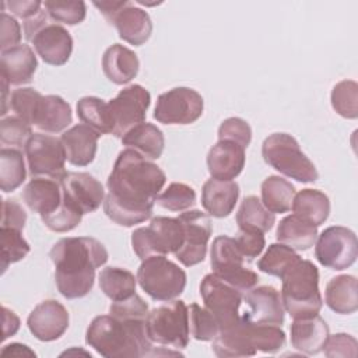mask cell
Instances as JSON below:
<instances>
[{"label":"cell","mask_w":358,"mask_h":358,"mask_svg":"<svg viewBox=\"0 0 358 358\" xmlns=\"http://www.w3.org/2000/svg\"><path fill=\"white\" fill-rule=\"evenodd\" d=\"M166 182L165 172L131 148L119 152L108 176L103 211L122 227H133L152 215L157 196Z\"/></svg>","instance_id":"6da1fadb"},{"label":"cell","mask_w":358,"mask_h":358,"mask_svg":"<svg viewBox=\"0 0 358 358\" xmlns=\"http://www.w3.org/2000/svg\"><path fill=\"white\" fill-rule=\"evenodd\" d=\"M49 257L55 264V281L67 299H78L94 287L95 270L108 262L106 248L91 236H70L57 241Z\"/></svg>","instance_id":"7a4b0ae2"},{"label":"cell","mask_w":358,"mask_h":358,"mask_svg":"<svg viewBox=\"0 0 358 358\" xmlns=\"http://www.w3.org/2000/svg\"><path fill=\"white\" fill-rule=\"evenodd\" d=\"M85 341L106 358H140L152 355V343L145 331V320H120L112 315L92 319Z\"/></svg>","instance_id":"3957f363"},{"label":"cell","mask_w":358,"mask_h":358,"mask_svg":"<svg viewBox=\"0 0 358 358\" xmlns=\"http://www.w3.org/2000/svg\"><path fill=\"white\" fill-rule=\"evenodd\" d=\"M285 344V333L280 326L260 324L243 315L234 326L221 330L213 340L217 357H252L257 351L274 354Z\"/></svg>","instance_id":"277c9868"},{"label":"cell","mask_w":358,"mask_h":358,"mask_svg":"<svg viewBox=\"0 0 358 358\" xmlns=\"http://www.w3.org/2000/svg\"><path fill=\"white\" fill-rule=\"evenodd\" d=\"M281 280L282 306L292 319L319 315L323 305L319 291V271L310 260L299 259Z\"/></svg>","instance_id":"5b68a950"},{"label":"cell","mask_w":358,"mask_h":358,"mask_svg":"<svg viewBox=\"0 0 358 358\" xmlns=\"http://www.w3.org/2000/svg\"><path fill=\"white\" fill-rule=\"evenodd\" d=\"M262 157L280 173L302 183L319 179L315 164L302 152L299 143L288 133H273L262 144Z\"/></svg>","instance_id":"8992f818"},{"label":"cell","mask_w":358,"mask_h":358,"mask_svg":"<svg viewBox=\"0 0 358 358\" xmlns=\"http://www.w3.org/2000/svg\"><path fill=\"white\" fill-rule=\"evenodd\" d=\"M145 331L151 343L183 350L189 344V310L180 299L166 301L145 317Z\"/></svg>","instance_id":"52a82bcc"},{"label":"cell","mask_w":358,"mask_h":358,"mask_svg":"<svg viewBox=\"0 0 358 358\" xmlns=\"http://www.w3.org/2000/svg\"><path fill=\"white\" fill-rule=\"evenodd\" d=\"M186 273L165 256H152L140 264L137 281L143 291L155 301L176 299L186 287Z\"/></svg>","instance_id":"ba28073f"},{"label":"cell","mask_w":358,"mask_h":358,"mask_svg":"<svg viewBox=\"0 0 358 358\" xmlns=\"http://www.w3.org/2000/svg\"><path fill=\"white\" fill-rule=\"evenodd\" d=\"M183 243V227L179 218L158 215L151 220L148 227H141L131 234L134 253L145 260L152 256L173 253Z\"/></svg>","instance_id":"9c48e42d"},{"label":"cell","mask_w":358,"mask_h":358,"mask_svg":"<svg viewBox=\"0 0 358 358\" xmlns=\"http://www.w3.org/2000/svg\"><path fill=\"white\" fill-rule=\"evenodd\" d=\"M210 256L213 274L242 294L257 285L259 275L245 267V259L236 248L234 238L227 235L217 236L213 241Z\"/></svg>","instance_id":"30bf717a"},{"label":"cell","mask_w":358,"mask_h":358,"mask_svg":"<svg viewBox=\"0 0 358 358\" xmlns=\"http://www.w3.org/2000/svg\"><path fill=\"white\" fill-rule=\"evenodd\" d=\"M317 262L330 270H345L358 257L357 235L347 227L333 225L326 228L315 242Z\"/></svg>","instance_id":"8fae6325"},{"label":"cell","mask_w":358,"mask_h":358,"mask_svg":"<svg viewBox=\"0 0 358 358\" xmlns=\"http://www.w3.org/2000/svg\"><path fill=\"white\" fill-rule=\"evenodd\" d=\"M150 102V92L140 84H131L120 90L108 102L112 134L122 138L133 127L144 123Z\"/></svg>","instance_id":"7c38bea8"},{"label":"cell","mask_w":358,"mask_h":358,"mask_svg":"<svg viewBox=\"0 0 358 358\" xmlns=\"http://www.w3.org/2000/svg\"><path fill=\"white\" fill-rule=\"evenodd\" d=\"M200 295L204 308L215 317L220 331L234 326L241 319L239 306L243 299L242 292L215 274H207L201 280Z\"/></svg>","instance_id":"4fadbf2b"},{"label":"cell","mask_w":358,"mask_h":358,"mask_svg":"<svg viewBox=\"0 0 358 358\" xmlns=\"http://www.w3.org/2000/svg\"><path fill=\"white\" fill-rule=\"evenodd\" d=\"M204 110L203 96L193 88L175 87L157 99L154 119L162 124L194 123Z\"/></svg>","instance_id":"5bb4252c"},{"label":"cell","mask_w":358,"mask_h":358,"mask_svg":"<svg viewBox=\"0 0 358 358\" xmlns=\"http://www.w3.org/2000/svg\"><path fill=\"white\" fill-rule=\"evenodd\" d=\"M25 157L32 178L43 176L62 180L66 175V152L62 140L55 136L35 133L25 145Z\"/></svg>","instance_id":"9a60e30c"},{"label":"cell","mask_w":358,"mask_h":358,"mask_svg":"<svg viewBox=\"0 0 358 358\" xmlns=\"http://www.w3.org/2000/svg\"><path fill=\"white\" fill-rule=\"evenodd\" d=\"M183 227V243L175 252L176 259L186 267L201 263L207 255L213 232L208 215L200 210H186L178 215Z\"/></svg>","instance_id":"2e32d148"},{"label":"cell","mask_w":358,"mask_h":358,"mask_svg":"<svg viewBox=\"0 0 358 358\" xmlns=\"http://www.w3.org/2000/svg\"><path fill=\"white\" fill-rule=\"evenodd\" d=\"M60 183L63 199L83 215L98 210L105 200L102 183L88 172H66Z\"/></svg>","instance_id":"e0dca14e"},{"label":"cell","mask_w":358,"mask_h":358,"mask_svg":"<svg viewBox=\"0 0 358 358\" xmlns=\"http://www.w3.org/2000/svg\"><path fill=\"white\" fill-rule=\"evenodd\" d=\"M70 316L67 309L56 299H46L38 303L27 319L29 331L41 341L60 338L69 327Z\"/></svg>","instance_id":"ac0fdd59"},{"label":"cell","mask_w":358,"mask_h":358,"mask_svg":"<svg viewBox=\"0 0 358 358\" xmlns=\"http://www.w3.org/2000/svg\"><path fill=\"white\" fill-rule=\"evenodd\" d=\"M245 302L250 310L245 312L243 316L260 324L282 326L284 323V306L280 292L271 285H260L249 289L245 296Z\"/></svg>","instance_id":"d6986e66"},{"label":"cell","mask_w":358,"mask_h":358,"mask_svg":"<svg viewBox=\"0 0 358 358\" xmlns=\"http://www.w3.org/2000/svg\"><path fill=\"white\" fill-rule=\"evenodd\" d=\"M31 42L38 56L52 66H63L73 52V38L59 24H46L34 35Z\"/></svg>","instance_id":"ffe728a7"},{"label":"cell","mask_w":358,"mask_h":358,"mask_svg":"<svg viewBox=\"0 0 358 358\" xmlns=\"http://www.w3.org/2000/svg\"><path fill=\"white\" fill-rule=\"evenodd\" d=\"M245 150L231 140H218L207 154V168L214 179L232 180L245 166Z\"/></svg>","instance_id":"44dd1931"},{"label":"cell","mask_w":358,"mask_h":358,"mask_svg":"<svg viewBox=\"0 0 358 358\" xmlns=\"http://www.w3.org/2000/svg\"><path fill=\"white\" fill-rule=\"evenodd\" d=\"M99 136L98 131L84 123L66 130L60 137L66 159L74 166L90 165L95 158Z\"/></svg>","instance_id":"7402d4cb"},{"label":"cell","mask_w":358,"mask_h":358,"mask_svg":"<svg viewBox=\"0 0 358 358\" xmlns=\"http://www.w3.org/2000/svg\"><path fill=\"white\" fill-rule=\"evenodd\" d=\"M22 199L28 208L41 217L52 214L63 201L62 183L52 178H32L22 192Z\"/></svg>","instance_id":"603a6c76"},{"label":"cell","mask_w":358,"mask_h":358,"mask_svg":"<svg viewBox=\"0 0 358 358\" xmlns=\"http://www.w3.org/2000/svg\"><path fill=\"white\" fill-rule=\"evenodd\" d=\"M36 56L31 46L25 43H20L11 49L1 52V77L7 80L10 85H21L31 83L36 71Z\"/></svg>","instance_id":"cb8c5ba5"},{"label":"cell","mask_w":358,"mask_h":358,"mask_svg":"<svg viewBox=\"0 0 358 358\" xmlns=\"http://www.w3.org/2000/svg\"><path fill=\"white\" fill-rule=\"evenodd\" d=\"M329 334V326L319 315L294 319L291 324L292 347L308 355L323 351Z\"/></svg>","instance_id":"d4e9b609"},{"label":"cell","mask_w":358,"mask_h":358,"mask_svg":"<svg viewBox=\"0 0 358 358\" xmlns=\"http://www.w3.org/2000/svg\"><path fill=\"white\" fill-rule=\"evenodd\" d=\"M238 197L239 185L234 180L211 178L206 180L201 189V204L204 210L215 218L228 217L234 211Z\"/></svg>","instance_id":"484cf974"},{"label":"cell","mask_w":358,"mask_h":358,"mask_svg":"<svg viewBox=\"0 0 358 358\" xmlns=\"http://www.w3.org/2000/svg\"><path fill=\"white\" fill-rule=\"evenodd\" d=\"M110 25L116 27L120 39L134 46L145 43L152 34L150 15L130 1L116 14Z\"/></svg>","instance_id":"4316f807"},{"label":"cell","mask_w":358,"mask_h":358,"mask_svg":"<svg viewBox=\"0 0 358 358\" xmlns=\"http://www.w3.org/2000/svg\"><path fill=\"white\" fill-rule=\"evenodd\" d=\"M73 122L71 108L59 95H42L38 102L32 124L45 133H59Z\"/></svg>","instance_id":"83f0119b"},{"label":"cell","mask_w":358,"mask_h":358,"mask_svg":"<svg viewBox=\"0 0 358 358\" xmlns=\"http://www.w3.org/2000/svg\"><path fill=\"white\" fill-rule=\"evenodd\" d=\"M138 67L137 55L120 43L109 46L102 56L103 74L109 81L117 85L130 83L137 76Z\"/></svg>","instance_id":"f1b7e54d"},{"label":"cell","mask_w":358,"mask_h":358,"mask_svg":"<svg viewBox=\"0 0 358 358\" xmlns=\"http://www.w3.org/2000/svg\"><path fill=\"white\" fill-rule=\"evenodd\" d=\"M326 305L338 315H351L358 309L357 278L350 274L333 277L324 291Z\"/></svg>","instance_id":"f546056e"},{"label":"cell","mask_w":358,"mask_h":358,"mask_svg":"<svg viewBox=\"0 0 358 358\" xmlns=\"http://www.w3.org/2000/svg\"><path fill=\"white\" fill-rule=\"evenodd\" d=\"M123 145L131 148L145 159H158L165 147L164 133L152 123H141L122 137Z\"/></svg>","instance_id":"4dcf8cb0"},{"label":"cell","mask_w":358,"mask_h":358,"mask_svg":"<svg viewBox=\"0 0 358 358\" xmlns=\"http://www.w3.org/2000/svg\"><path fill=\"white\" fill-rule=\"evenodd\" d=\"M275 236L280 243L294 250H308L315 246L317 239V227L295 214H291L280 221Z\"/></svg>","instance_id":"1f68e13d"},{"label":"cell","mask_w":358,"mask_h":358,"mask_svg":"<svg viewBox=\"0 0 358 358\" xmlns=\"http://www.w3.org/2000/svg\"><path fill=\"white\" fill-rule=\"evenodd\" d=\"M291 208L295 215L315 227H319L329 218L330 200L317 189H302L295 193Z\"/></svg>","instance_id":"d6a6232c"},{"label":"cell","mask_w":358,"mask_h":358,"mask_svg":"<svg viewBox=\"0 0 358 358\" xmlns=\"http://www.w3.org/2000/svg\"><path fill=\"white\" fill-rule=\"evenodd\" d=\"M275 222V214L268 211L257 196H246L236 213V224L242 231L267 232Z\"/></svg>","instance_id":"836d02e7"},{"label":"cell","mask_w":358,"mask_h":358,"mask_svg":"<svg viewBox=\"0 0 358 358\" xmlns=\"http://www.w3.org/2000/svg\"><path fill=\"white\" fill-rule=\"evenodd\" d=\"M262 203L273 214H282L291 210L292 200L295 196V187L287 179L270 175L260 186Z\"/></svg>","instance_id":"e575fe53"},{"label":"cell","mask_w":358,"mask_h":358,"mask_svg":"<svg viewBox=\"0 0 358 358\" xmlns=\"http://www.w3.org/2000/svg\"><path fill=\"white\" fill-rule=\"evenodd\" d=\"M137 277L126 268L105 267L99 274V288L110 301H120L136 294Z\"/></svg>","instance_id":"d590c367"},{"label":"cell","mask_w":358,"mask_h":358,"mask_svg":"<svg viewBox=\"0 0 358 358\" xmlns=\"http://www.w3.org/2000/svg\"><path fill=\"white\" fill-rule=\"evenodd\" d=\"M27 176L22 152L18 148L0 150V187L4 193L18 189Z\"/></svg>","instance_id":"8d00e7d4"},{"label":"cell","mask_w":358,"mask_h":358,"mask_svg":"<svg viewBox=\"0 0 358 358\" xmlns=\"http://www.w3.org/2000/svg\"><path fill=\"white\" fill-rule=\"evenodd\" d=\"M78 119L99 134H112L108 103L98 96H83L77 102Z\"/></svg>","instance_id":"74e56055"},{"label":"cell","mask_w":358,"mask_h":358,"mask_svg":"<svg viewBox=\"0 0 358 358\" xmlns=\"http://www.w3.org/2000/svg\"><path fill=\"white\" fill-rule=\"evenodd\" d=\"M299 259V255L295 253L294 249L282 243H271L266 253L259 260L257 267L260 271L268 275L281 278L285 274V271Z\"/></svg>","instance_id":"f35d334b"},{"label":"cell","mask_w":358,"mask_h":358,"mask_svg":"<svg viewBox=\"0 0 358 358\" xmlns=\"http://www.w3.org/2000/svg\"><path fill=\"white\" fill-rule=\"evenodd\" d=\"M331 106L345 119L358 116V84L354 80H343L331 90Z\"/></svg>","instance_id":"ab89813d"},{"label":"cell","mask_w":358,"mask_h":358,"mask_svg":"<svg viewBox=\"0 0 358 358\" xmlns=\"http://www.w3.org/2000/svg\"><path fill=\"white\" fill-rule=\"evenodd\" d=\"M43 8L53 21L67 25L83 22L87 14V7L83 0H46Z\"/></svg>","instance_id":"60d3db41"},{"label":"cell","mask_w":358,"mask_h":358,"mask_svg":"<svg viewBox=\"0 0 358 358\" xmlns=\"http://www.w3.org/2000/svg\"><path fill=\"white\" fill-rule=\"evenodd\" d=\"M155 203L169 211H186L196 203V192L186 183L172 182L157 196Z\"/></svg>","instance_id":"b9f144b4"},{"label":"cell","mask_w":358,"mask_h":358,"mask_svg":"<svg viewBox=\"0 0 358 358\" xmlns=\"http://www.w3.org/2000/svg\"><path fill=\"white\" fill-rule=\"evenodd\" d=\"M1 238V268L3 273L11 263L22 260L31 250L29 243L21 235V231L14 228H0Z\"/></svg>","instance_id":"7bdbcfd3"},{"label":"cell","mask_w":358,"mask_h":358,"mask_svg":"<svg viewBox=\"0 0 358 358\" xmlns=\"http://www.w3.org/2000/svg\"><path fill=\"white\" fill-rule=\"evenodd\" d=\"M189 310V330L193 338L199 341H211L220 333L218 323L215 317L197 303L187 306Z\"/></svg>","instance_id":"ee69618b"},{"label":"cell","mask_w":358,"mask_h":358,"mask_svg":"<svg viewBox=\"0 0 358 358\" xmlns=\"http://www.w3.org/2000/svg\"><path fill=\"white\" fill-rule=\"evenodd\" d=\"M31 124L17 116L3 117L0 122V141L3 145L11 148H25L28 140L32 137Z\"/></svg>","instance_id":"f6af8a7d"},{"label":"cell","mask_w":358,"mask_h":358,"mask_svg":"<svg viewBox=\"0 0 358 358\" xmlns=\"http://www.w3.org/2000/svg\"><path fill=\"white\" fill-rule=\"evenodd\" d=\"M42 94L35 88H17L10 94V108L17 117L32 126V119Z\"/></svg>","instance_id":"bcb514c9"},{"label":"cell","mask_w":358,"mask_h":358,"mask_svg":"<svg viewBox=\"0 0 358 358\" xmlns=\"http://www.w3.org/2000/svg\"><path fill=\"white\" fill-rule=\"evenodd\" d=\"M81 218L83 214L64 199L56 211L41 217L45 227L53 232H69L81 222Z\"/></svg>","instance_id":"7dc6e473"},{"label":"cell","mask_w":358,"mask_h":358,"mask_svg":"<svg viewBox=\"0 0 358 358\" xmlns=\"http://www.w3.org/2000/svg\"><path fill=\"white\" fill-rule=\"evenodd\" d=\"M109 315L120 320H145L148 315L147 302L137 294L120 301H113L109 306Z\"/></svg>","instance_id":"c3c4849f"},{"label":"cell","mask_w":358,"mask_h":358,"mask_svg":"<svg viewBox=\"0 0 358 358\" xmlns=\"http://www.w3.org/2000/svg\"><path fill=\"white\" fill-rule=\"evenodd\" d=\"M218 140H231L248 148L252 140V129L241 117H228L218 127Z\"/></svg>","instance_id":"681fc988"},{"label":"cell","mask_w":358,"mask_h":358,"mask_svg":"<svg viewBox=\"0 0 358 358\" xmlns=\"http://www.w3.org/2000/svg\"><path fill=\"white\" fill-rule=\"evenodd\" d=\"M234 241L241 255L243 256L245 262H253L263 252L266 246L264 235L262 232H255V231L239 229Z\"/></svg>","instance_id":"f907efd6"},{"label":"cell","mask_w":358,"mask_h":358,"mask_svg":"<svg viewBox=\"0 0 358 358\" xmlns=\"http://www.w3.org/2000/svg\"><path fill=\"white\" fill-rule=\"evenodd\" d=\"M357 347H358V343L355 337L347 333H336L333 336L329 334L323 350H324V355L329 358H337V357L355 358Z\"/></svg>","instance_id":"816d5d0a"},{"label":"cell","mask_w":358,"mask_h":358,"mask_svg":"<svg viewBox=\"0 0 358 358\" xmlns=\"http://www.w3.org/2000/svg\"><path fill=\"white\" fill-rule=\"evenodd\" d=\"M27 222V213L25 210L11 199L3 200L1 204V227L14 228L22 231Z\"/></svg>","instance_id":"f5cc1de1"},{"label":"cell","mask_w":358,"mask_h":358,"mask_svg":"<svg viewBox=\"0 0 358 358\" xmlns=\"http://www.w3.org/2000/svg\"><path fill=\"white\" fill-rule=\"evenodd\" d=\"M0 32H1V52L20 45L21 27L17 20L8 15L6 11L0 14Z\"/></svg>","instance_id":"db71d44e"},{"label":"cell","mask_w":358,"mask_h":358,"mask_svg":"<svg viewBox=\"0 0 358 358\" xmlns=\"http://www.w3.org/2000/svg\"><path fill=\"white\" fill-rule=\"evenodd\" d=\"M4 6L11 11V14L25 21L36 15L42 10L43 3L39 0H10L6 1Z\"/></svg>","instance_id":"11a10c76"},{"label":"cell","mask_w":358,"mask_h":358,"mask_svg":"<svg viewBox=\"0 0 358 358\" xmlns=\"http://www.w3.org/2000/svg\"><path fill=\"white\" fill-rule=\"evenodd\" d=\"M129 1L127 0H119V1H115V0H103V1H94L92 4L101 11V14L105 17V20L112 24L113 18L116 17V14L127 4Z\"/></svg>","instance_id":"9f6ffc18"},{"label":"cell","mask_w":358,"mask_h":358,"mask_svg":"<svg viewBox=\"0 0 358 358\" xmlns=\"http://www.w3.org/2000/svg\"><path fill=\"white\" fill-rule=\"evenodd\" d=\"M48 24V14L45 10H41L36 15H34L29 20L24 21V35L27 38V41H31L34 38V35L43 28Z\"/></svg>","instance_id":"6f0895ef"},{"label":"cell","mask_w":358,"mask_h":358,"mask_svg":"<svg viewBox=\"0 0 358 358\" xmlns=\"http://www.w3.org/2000/svg\"><path fill=\"white\" fill-rule=\"evenodd\" d=\"M3 340L8 338L10 336H14L20 329L18 316L6 306H3Z\"/></svg>","instance_id":"680465c9"},{"label":"cell","mask_w":358,"mask_h":358,"mask_svg":"<svg viewBox=\"0 0 358 358\" xmlns=\"http://www.w3.org/2000/svg\"><path fill=\"white\" fill-rule=\"evenodd\" d=\"M1 355H11V357H36V354L25 344L11 343L1 348Z\"/></svg>","instance_id":"91938a15"},{"label":"cell","mask_w":358,"mask_h":358,"mask_svg":"<svg viewBox=\"0 0 358 358\" xmlns=\"http://www.w3.org/2000/svg\"><path fill=\"white\" fill-rule=\"evenodd\" d=\"M8 87H10V84L7 83V80H4L3 77H1V90H3V96H1V112H0V115L1 116H4L6 113H7V102H10V99H7V95H8Z\"/></svg>","instance_id":"94428289"}]
</instances>
